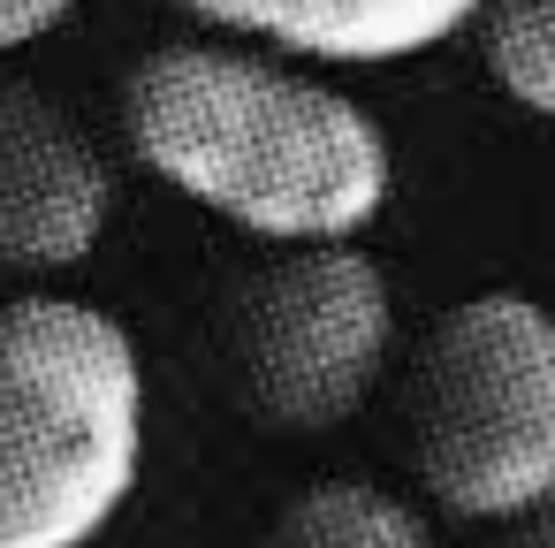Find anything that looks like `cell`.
Returning a JSON list of instances; mask_svg holds the SVG:
<instances>
[{
    "label": "cell",
    "instance_id": "1",
    "mask_svg": "<svg viewBox=\"0 0 555 548\" xmlns=\"http://www.w3.org/2000/svg\"><path fill=\"white\" fill-rule=\"evenodd\" d=\"M122 138L168 191L282 252L350 244L396 191V153L373 107L214 39H168L130 69Z\"/></svg>",
    "mask_w": 555,
    "mask_h": 548
},
{
    "label": "cell",
    "instance_id": "2",
    "mask_svg": "<svg viewBox=\"0 0 555 548\" xmlns=\"http://www.w3.org/2000/svg\"><path fill=\"white\" fill-rule=\"evenodd\" d=\"M145 472V358L85 297L0 305V548H92Z\"/></svg>",
    "mask_w": 555,
    "mask_h": 548
},
{
    "label": "cell",
    "instance_id": "3",
    "mask_svg": "<svg viewBox=\"0 0 555 548\" xmlns=\"http://www.w3.org/2000/svg\"><path fill=\"white\" fill-rule=\"evenodd\" d=\"M403 457L472 525L555 502V313L540 297L479 290L426 328L403 381Z\"/></svg>",
    "mask_w": 555,
    "mask_h": 548
},
{
    "label": "cell",
    "instance_id": "4",
    "mask_svg": "<svg viewBox=\"0 0 555 548\" xmlns=\"http://www.w3.org/2000/svg\"><path fill=\"white\" fill-rule=\"evenodd\" d=\"M396 297L358 244H305L229 290V396L267 434H335L388 373Z\"/></svg>",
    "mask_w": 555,
    "mask_h": 548
},
{
    "label": "cell",
    "instance_id": "5",
    "mask_svg": "<svg viewBox=\"0 0 555 548\" xmlns=\"http://www.w3.org/2000/svg\"><path fill=\"white\" fill-rule=\"evenodd\" d=\"M107 221V153L54 92L0 77V275H69L100 252Z\"/></svg>",
    "mask_w": 555,
    "mask_h": 548
},
{
    "label": "cell",
    "instance_id": "6",
    "mask_svg": "<svg viewBox=\"0 0 555 548\" xmlns=\"http://www.w3.org/2000/svg\"><path fill=\"white\" fill-rule=\"evenodd\" d=\"M176 9H191L214 31L343 69H388L479 24V0H176Z\"/></svg>",
    "mask_w": 555,
    "mask_h": 548
},
{
    "label": "cell",
    "instance_id": "7",
    "mask_svg": "<svg viewBox=\"0 0 555 548\" xmlns=\"http://www.w3.org/2000/svg\"><path fill=\"white\" fill-rule=\"evenodd\" d=\"M267 548H434L426 518L373 480H320L282 502Z\"/></svg>",
    "mask_w": 555,
    "mask_h": 548
},
{
    "label": "cell",
    "instance_id": "8",
    "mask_svg": "<svg viewBox=\"0 0 555 548\" xmlns=\"http://www.w3.org/2000/svg\"><path fill=\"white\" fill-rule=\"evenodd\" d=\"M487 77L540 123H555V0H479Z\"/></svg>",
    "mask_w": 555,
    "mask_h": 548
},
{
    "label": "cell",
    "instance_id": "9",
    "mask_svg": "<svg viewBox=\"0 0 555 548\" xmlns=\"http://www.w3.org/2000/svg\"><path fill=\"white\" fill-rule=\"evenodd\" d=\"M69 9H77V0H0V54L47 39L54 24H69Z\"/></svg>",
    "mask_w": 555,
    "mask_h": 548
},
{
    "label": "cell",
    "instance_id": "10",
    "mask_svg": "<svg viewBox=\"0 0 555 548\" xmlns=\"http://www.w3.org/2000/svg\"><path fill=\"white\" fill-rule=\"evenodd\" d=\"M494 548H555V502L547 510H532V518H517V525H502V540Z\"/></svg>",
    "mask_w": 555,
    "mask_h": 548
}]
</instances>
